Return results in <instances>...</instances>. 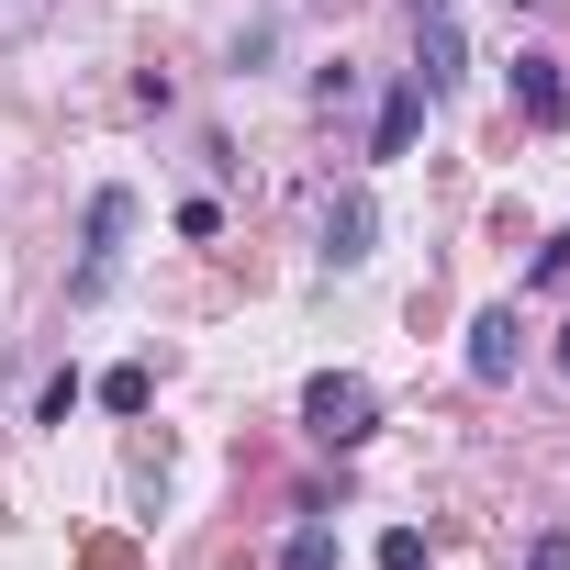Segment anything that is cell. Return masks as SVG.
I'll return each instance as SVG.
<instances>
[{
	"mask_svg": "<svg viewBox=\"0 0 570 570\" xmlns=\"http://www.w3.org/2000/svg\"><path fill=\"white\" fill-rule=\"evenodd\" d=\"M303 425L347 459V448H370V436H381V392H370L358 370H325V381H303Z\"/></svg>",
	"mask_w": 570,
	"mask_h": 570,
	"instance_id": "cell-1",
	"label": "cell"
},
{
	"mask_svg": "<svg viewBox=\"0 0 570 570\" xmlns=\"http://www.w3.org/2000/svg\"><path fill=\"white\" fill-rule=\"evenodd\" d=\"M124 235H135V190H90V224H79V279H68L79 303H101V292H112Z\"/></svg>",
	"mask_w": 570,
	"mask_h": 570,
	"instance_id": "cell-2",
	"label": "cell"
},
{
	"mask_svg": "<svg viewBox=\"0 0 570 570\" xmlns=\"http://www.w3.org/2000/svg\"><path fill=\"white\" fill-rule=\"evenodd\" d=\"M381 257V202L370 190H336L325 202V268H370Z\"/></svg>",
	"mask_w": 570,
	"mask_h": 570,
	"instance_id": "cell-3",
	"label": "cell"
},
{
	"mask_svg": "<svg viewBox=\"0 0 570 570\" xmlns=\"http://www.w3.org/2000/svg\"><path fill=\"white\" fill-rule=\"evenodd\" d=\"M459 68H470L459 12H414V79H425V101H448V90H459Z\"/></svg>",
	"mask_w": 570,
	"mask_h": 570,
	"instance_id": "cell-4",
	"label": "cell"
},
{
	"mask_svg": "<svg viewBox=\"0 0 570 570\" xmlns=\"http://www.w3.org/2000/svg\"><path fill=\"white\" fill-rule=\"evenodd\" d=\"M525 370V325H514V303H481L470 314V381H514Z\"/></svg>",
	"mask_w": 570,
	"mask_h": 570,
	"instance_id": "cell-5",
	"label": "cell"
},
{
	"mask_svg": "<svg viewBox=\"0 0 570 570\" xmlns=\"http://www.w3.org/2000/svg\"><path fill=\"white\" fill-rule=\"evenodd\" d=\"M514 112H525L537 135L570 124V79H559V57H514Z\"/></svg>",
	"mask_w": 570,
	"mask_h": 570,
	"instance_id": "cell-6",
	"label": "cell"
},
{
	"mask_svg": "<svg viewBox=\"0 0 570 570\" xmlns=\"http://www.w3.org/2000/svg\"><path fill=\"white\" fill-rule=\"evenodd\" d=\"M414 135H425V79H392V101H381V135H370V157H414Z\"/></svg>",
	"mask_w": 570,
	"mask_h": 570,
	"instance_id": "cell-7",
	"label": "cell"
},
{
	"mask_svg": "<svg viewBox=\"0 0 570 570\" xmlns=\"http://www.w3.org/2000/svg\"><path fill=\"white\" fill-rule=\"evenodd\" d=\"M279 570H336V525H292L279 537Z\"/></svg>",
	"mask_w": 570,
	"mask_h": 570,
	"instance_id": "cell-8",
	"label": "cell"
},
{
	"mask_svg": "<svg viewBox=\"0 0 570 570\" xmlns=\"http://www.w3.org/2000/svg\"><path fill=\"white\" fill-rule=\"evenodd\" d=\"M68 414H79V370H57V381L35 392V425H68Z\"/></svg>",
	"mask_w": 570,
	"mask_h": 570,
	"instance_id": "cell-9",
	"label": "cell"
},
{
	"mask_svg": "<svg viewBox=\"0 0 570 570\" xmlns=\"http://www.w3.org/2000/svg\"><path fill=\"white\" fill-rule=\"evenodd\" d=\"M146 392H157L146 370H101V403H112V414H146Z\"/></svg>",
	"mask_w": 570,
	"mask_h": 570,
	"instance_id": "cell-10",
	"label": "cell"
},
{
	"mask_svg": "<svg viewBox=\"0 0 570 570\" xmlns=\"http://www.w3.org/2000/svg\"><path fill=\"white\" fill-rule=\"evenodd\" d=\"M381 570H425V525H381Z\"/></svg>",
	"mask_w": 570,
	"mask_h": 570,
	"instance_id": "cell-11",
	"label": "cell"
},
{
	"mask_svg": "<svg viewBox=\"0 0 570 570\" xmlns=\"http://www.w3.org/2000/svg\"><path fill=\"white\" fill-rule=\"evenodd\" d=\"M525 279H537V292H548V279H570V224H559V235L537 246V268H525Z\"/></svg>",
	"mask_w": 570,
	"mask_h": 570,
	"instance_id": "cell-12",
	"label": "cell"
},
{
	"mask_svg": "<svg viewBox=\"0 0 570 570\" xmlns=\"http://www.w3.org/2000/svg\"><path fill=\"white\" fill-rule=\"evenodd\" d=\"M525 570H570V525H537V548H525Z\"/></svg>",
	"mask_w": 570,
	"mask_h": 570,
	"instance_id": "cell-13",
	"label": "cell"
},
{
	"mask_svg": "<svg viewBox=\"0 0 570 570\" xmlns=\"http://www.w3.org/2000/svg\"><path fill=\"white\" fill-rule=\"evenodd\" d=\"M548 370H559V381H570V325H559V347H548Z\"/></svg>",
	"mask_w": 570,
	"mask_h": 570,
	"instance_id": "cell-14",
	"label": "cell"
},
{
	"mask_svg": "<svg viewBox=\"0 0 570 570\" xmlns=\"http://www.w3.org/2000/svg\"><path fill=\"white\" fill-rule=\"evenodd\" d=\"M503 12H537V0H503Z\"/></svg>",
	"mask_w": 570,
	"mask_h": 570,
	"instance_id": "cell-15",
	"label": "cell"
}]
</instances>
